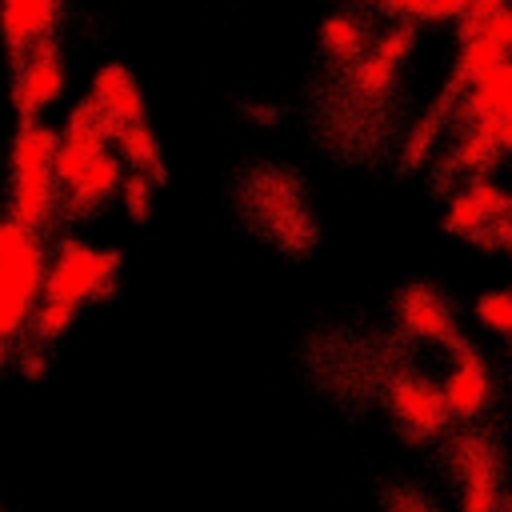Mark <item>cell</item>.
Returning a JSON list of instances; mask_svg holds the SVG:
<instances>
[{"instance_id":"obj_11","label":"cell","mask_w":512,"mask_h":512,"mask_svg":"<svg viewBox=\"0 0 512 512\" xmlns=\"http://www.w3.org/2000/svg\"><path fill=\"white\" fill-rule=\"evenodd\" d=\"M440 392H444V404H448L452 416L472 420L492 400V376H488L484 360L472 348H464V352L452 356V364H448V372L440 380Z\"/></svg>"},{"instance_id":"obj_10","label":"cell","mask_w":512,"mask_h":512,"mask_svg":"<svg viewBox=\"0 0 512 512\" xmlns=\"http://www.w3.org/2000/svg\"><path fill=\"white\" fill-rule=\"evenodd\" d=\"M252 200H256V212L264 224H272V236L276 244L284 248H304V208H300V196L296 188L280 176V172H268L256 188H252Z\"/></svg>"},{"instance_id":"obj_13","label":"cell","mask_w":512,"mask_h":512,"mask_svg":"<svg viewBox=\"0 0 512 512\" xmlns=\"http://www.w3.org/2000/svg\"><path fill=\"white\" fill-rule=\"evenodd\" d=\"M120 184H124V160H120V152L108 148L104 156H96V160L80 172L76 184H68V188L60 192V204H64L68 216L92 212V208L104 204L112 192H120Z\"/></svg>"},{"instance_id":"obj_1","label":"cell","mask_w":512,"mask_h":512,"mask_svg":"<svg viewBox=\"0 0 512 512\" xmlns=\"http://www.w3.org/2000/svg\"><path fill=\"white\" fill-rule=\"evenodd\" d=\"M56 148L60 132L44 120H20L12 140V192L8 216L24 228L44 236V224L56 220L60 208V180H56Z\"/></svg>"},{"instance_id":"obj_15","label":"cell","mask_w":512,"mask_h":512,"mask_svg":"<svg viewBox=\"0 0 512 512\" xmlns=\"http://www.w3.org/2000/svg\"><path fill=\"white\" fill-rule=\"evenodd\" d=\"M116 152L124 164H132V172H148L152 180H164V152L156 144V132L148 128V120H136V124H124L116 132Z\"/></svg>"},{"instance_id":"obj_14","label":"cell","mask_w":512,"mask_h":512,"mask_svg":"<svg viewBox=\"0 0 512 512\" xmlns=\"http://www.w3.org/2000/svg\"><path fill=\"white\" fill-rule=\"evenodd\" d=\"M320 48L336 60V64H356L372 44H368V24L360 20V16H352V12H332V16H324V24H320Z\"/></svg>"},{"instance_id":"obj_9","label":"cell","mask_w":512,"mask_h":512,"mask_svg":"<svg viewBox=\"0 0 512 512\" xmlns=\"http://www.w3.org/2000/svg\"><path fill=\"white\" fill-rule=\"evenodd\" d=\"M508 212H512V196H508L500 184L476 176L472 184H464V188L448 200V208H444V228H448V232H464L468 240H476L492 220H500V216H508Z\"/></svg>"},{"instance_id":"obj_8","label":"cell","mask_w":512,"mask_h":512,"mask_svg":"<svg viewBox=\"0 0 512 512\" xmlns=\"http://www.w3.org/2000/svg\"><path fill=\"white\" fill-rule=\"evenodd\" d=\"M64 12V0H0V40L12 56V64L40 40L56 32V20Z\"/></svg>"},{"instance_id":"obj_2","label":"cell","mask_w":512,"mask_h":512,"mask_svg":"<svg viewBox=\"0 0 512 512\" xmlns=\"http://www.w3.org/2000/svg\"><path fill=\"white\" fill-rule=\"evenodd\" d=\"M44 236L12 216H0V336L12 340L32 324L44 300Z\"/></svg>"},{"instance_id":"obj_24","label":"cell","mask_w":512,"mask_h":512,"mask_svg":"<svg viewBox=\"0 0 512 512\" xmlns=\"http://www.w3.org/2000/svg\"><path fill=\"white\" fill-rule=\"evenodd\" d=\"M388 512H436L420 492H412V488H400V492H392V500H388Z\"/></svg>"},{"instance_id":"obj_16","label":"cell","mask_w":512,"mask_h":512,"mask_svg":"<svg viewBox=\"0 0 512 512\" xmlns=\"http://www.w3.org/2000/svg\"><path fill=\"white\" fill-rule=\"evenodd\" d=\"M508 56H512V52L500 48V44H492V40H464V48H460V56H456V68H452L448 76H456V80L468 88V84H476L480 76H488L492 68H500Z\"/></svg>"},{"instance_id":"obj_18","label":"cell","mask_w":512,"mask_h":512,"mask_svg":"<svg viewBox=\"0 0 512 512\" xmlns=\"http://www.w3.org/2000/svg\"><path fill=\"white\" fill-rule=\"evenodd\" d=\"M76 312L80 308H72V304H60V300H40L36 304V312H32V336L40 340V344H52V340H60L68 328H72V320H76Z\"/></svg>"},{"instance_id":"obj_17","label":"cell","mask_w":512,"mask_h":512,"mask_svg":"<svg viewBox=\"0 0 512 512\" xmlns=\"http://www.w3.org/2000/svg\"><path fill=\"white\" fill-rule=\"evenodd\" d=\"M392 76H396V64L388 56H380L376 48H368L352 68H348V88L356 96H384L392 88Z\"/></svg>"},{"instance_id":"obj_27","label":"cell","mask_w":512,"mask_h":512,"mask_svg":"<svg viewBox=\"0 0 512 512\" xmlns=\"http://www.w3.org/2000/svg\"><path fill=\"white\" fill-rule=\"evenodd\" d=\"M8 360H12V348H8V340H4V336H0V368H4V364H8Z\"/></svg>"},{"instance_id":"obj_23","label":"cell","mask_w":512,"mask_h":512,"mask_svg":"<svg viewBox=\"0 0 512 512\" xmlns=\"http://www.w3.org/2000/svg\"><path fill=\"white\" fill-rule=\"evenodd\" d=\"M472 12V0H424L420 20H464Z\"/></svg>"},{"instance_id":"obj_26","label":"cell","mask_w":512,"mask_h":512,"mask_svg":"<svg viewBox=\"0 0 512 512\" xmlns=\"http://www.w3.org/2000/svg\"><path fill=\"white\" fill-rule=\"evenodd\" d=\"M20 368H24V376H40V372H44V356L28 348V352L20 356Z\"/></svg>"},{"instance_id":"obj_7","label":"cell","mask_w":512,"mask_h":512,"mask_svg":"<svg viewBox=\"0 0 512 512\" xmlns=\"http://www.w3.org/2000/svg\"><path fill=\"white\" fill-rule=\"evenodd\" d=\"M396 312H400V324H404L416 340L436 344V348H448V356L472 348V344L460 336V328H456L452 308L444 304V296L432 292V288H424V284H408V288L400 292V300H396Z\"/></svg>"},{"instance_id":"obj_20","label":"cell","mask_w":512,"mask_h":512,"mask_svg":"<svg viewBox=\"0 0 512 512\" xmlns=\"http://www.w3.org/2000/svg\"><path fill=\"white\" fill-rule=\"evenodd\" d=\"M476 320L484 324V328H492V332H500V336H512V292H484L480 300H476Z\"/></svg>"},{"instance_id":"obj_19","label":"cell","mask_w":512,"mask_h":512,"mask_svg":"<svg viewBox=\"0 0 512 512\" xmlns=\"http://www.w3.org/2000/svg\"><path fill=\"white\" fill-rule=\"evenodd\" d=\"M460 36L464 40H492V44H500V48L512 52V8H504L496 16H480V20L464 16L460 20Z\"/></svg>"},{"instance_id":"obj_21","label":"cell","mask_w":512,"mask_h":512,"mask_svg":"<svg viewBox=\"0 0 512 512\" xmlns=\"http://www.w3.org/2000/svg\"><path fill=\"white\" fill-rule=\"evenodd\" d=\"M152 188H156V180H152L148 172H128V176H124L120 200H124L128 216H136V220L148 216V208H152Z\"/></svg>"},{"instance_id":"obj_12","label":"cell","mask_w":512,"mask_h":512,"mask_svg":"<svg viewBox=\"0 0 512 512\" xmlns=\"http://www.w3.org/2000/svg\"><path fill=\"white\" fill-rule=\"evenodd\" d=\"M88 100L100 108V116L116 120L120 128L144 120V96H140V88H136V80L124 64H100L96 76H92Z\"/></svg>"},{"instance_id":"obj_4","label":"cell","mask_w":512,"mask_h":512,"mask_svg":"<svg viewBox=\"0 0 512 512\" xmlns=\"http://www.w3.org/2000/svg\"><path fill=\"white\" fill-rule=\"evenodd\" d=\"M384 404H388V412L396 416V424H400L412 440H432V436H440V432L448 428V420H452L440 384H432V380L420 376V372H396V376H388V384H384Z\"/></svg>"},{"instance_id":"obj_3","label":"cell","mask_w":512,"mask_h":512,"mask_svg":"<svg viewBox=\"0 0 512 512\" xmlns=\"http://www.w3.org/2000/svg\"><path fill=\"white\" fill-rule=\"evenodd\" d=\"M116 268H120V252L96 248L76 236L60 240L52 248V264L44 276V300H60L72 308L104 300L116 288Z\"/></svg>"},{"instance_id":"obj_22","label":"cell","mask_w":512,"mask_h":512,"mask_svg":"<svg viewBox=\"0 0 512 512\" xmlns=\"http://www.w3.org/2000/svg\"><path fill=\"white\" fill-rule=\"evenodd\" d=\"M412 44H416V28H412V24H396V28H388L372 48H376L380 56H388L392 64H400V60L412 52Z\"/></svg>"},{"instance_id":"obj_6","label":"cell","mask_w":512,"mask_h":512,"mask_svg":"<svg viewBox=\"0 0 512 512\" xmlns=\"http://www.w3.org/2000/svg\"><path fill=\"white\" fill-rule=\"evenodd\" d=\"M60 92H64V60H60L56 36H48V40L32 44V48L16 60L12 104H16L20 120H36Z\"/></svg>"},{"instance_id":"obj_5","label":"cell","mask_w":512,"mask_h":512,"mask_svg":"<svg viewBox=\"0 0 512 512\" xmlns=\"http://www.w3.org/2000/svg\"><path fill=\"white\" fill-rule=\"evenodd\" d=\"M452 468L460 476V512H500V504H504L500 460L484 436H476V432L456 436L452 440Z\"/></svg>"},{"instance_id":"obj_25","label":"cell","mask_w":512,"mask_h":512,"mask_svg":"<svg viewBox=\"0 0 512 512\" xmlns=\"http://www.w3.org/2000/svg\"><path fill=\"white\" fill-rule=\"evenodd\" d=\"M376 4L392 16H420L424 12V0H376Z\"/></svg>"},{"instance_id":"obj_28","label":"cell","mask_w":512,"mask_h":512,"mask_svg":"<svg viewBox=\"0 0 512 512\" xmlns=\"http://www.w3.org/2000/svg\"><path fill=\"white\" fill-rule=\"evenodd\" d=\"M508 352H512V336H508Z\"/></svg>"}]
</instances>
